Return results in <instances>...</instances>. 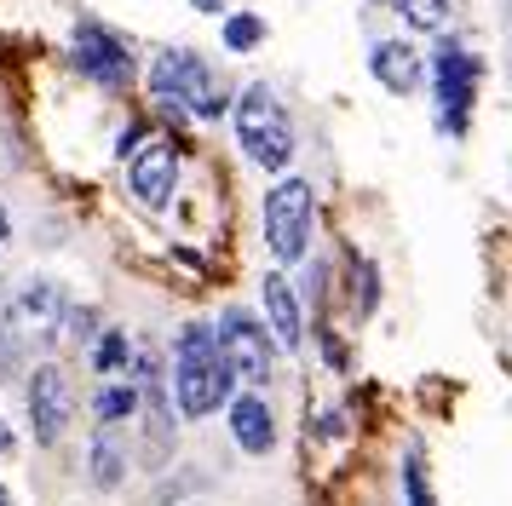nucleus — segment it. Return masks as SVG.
<instances>
[{
    "label": "nucleus",
    "instance_id": "nucleus-1",
    "mask_svg": "<svg viewBox=\"0 0 512 506\" xmlns=\"http://www.w3.org/2000/svg\"><path fill=\"white\" fill-rule=\"evenodd\" d=\"M173 397L185 420H208L213 409H225L236 397V374L219 357L213 340V322H185L179 340H173Z\"/></svg>",
    "mask_w": 512,
    "mask_h": 506
},
{
    "label": "nucleus",
    "instance_id": "nucleus-2",
    "mask_svg": "<svg viewBox=\"0 0 512 506\" xmlns=\"http://www.w3.org/2000/svg\"><path fill=\"white\" fill-rule=\"evenodd\" d=\"M236 138H242V150H248V161L254 167H265V173H282L288 161H294V121H288V110H282V98L265 81H254V87L236 98Z\"/></svg>",
    "mask_w": 512,
    "mask_h": 506
},
{
    "label": "nucleus",
    "instance_id": "nucleus-3",
    "mask_svg": "<svg viewBox=\"0 0 512 506\" xmlns=\"http://www.w3.org/2000/svg\"><path fill=\"white\" fill-rule=\"evenodd\" d=\"M213 340H219V357L231 363L236 386H248V391L271 386V374H277V340H271V328L254 311L231 305L225 317L213 322Z\"/></svg>",
    "mask_w": 512,
    "mask_h": 506
},
{
    "label": "nucleus",
    "instance_id": "nucleus-4",
    "mask_svg": "<svg viewBox=\"0 0 512 506\" xmlns=\"http://www.w3.org/2000/svg\"><path fill=\"white\" fill-rule=\"evenodd\" d=\"M58 322H64V288L47 282V276H35V282H24L18 294H6L0 299V363L18 357L29 340L58 334Z\"/></svg>",
    "mask_w": 512,
    "mask_h": 506
},
{
    "label": "nucleus",
    "instance_id": "nucleus-5",
    "mask_svg": "<svg viewBox=\"0 0 512 506\" xmlns=\"http://www.w3.org/2000/svg\"><path fill=\"white\" fill-rule=\"evenodd\" d=\"M311 230H317V190L311 179H277L265 190V242L282 265H294L311 253Z\"/></svg>",
    "mask_w": 512,
    "mask_h": 506
},
{
    "label": "nucleus",
    "instance_id": "nucleus-6",
    "mask_svg": "<svg viewBox=\"0 0 512 506\" xmlns=\"http://www.w3.org/2000/svg\"><path fill=\"white\" fill-rule=\"evenodd\" d=\"M432 81H438V127L449 138H461L472 121V98H478V58L461 52L455 41H443L432 58Z\"/></svg>",
    "mask_w": 512,
    "mask_h": 506
},
{
    "label": "nucleus",
    "instance_id": "nucleus-7",
    "mask_svg": "<svg viewBox=\"0 0 512 506\" xmlns=\"http://www.w3.org/2000/svg\"><path fill=\"white\" fill-rule=\"evenodd\" d=\"M29 426H35V443L41 449H52L58 437L70 432V420H75V397H70V374L58 363H35L29 368Z\"/></svg>",
    "mask_w": 512,
    "mask_h": 506
},
{
    "label": "nucleus",
    "instance_id": "nucleus-8",
    "mask_svg": "<svg viewBox=\"0 0 512 506\" xmlns=\"http://www.w3.org/2000/svg\"><path fill=\"white\" fill-rule=\"evenodd\" d=\"M75 69L98 81V87H127L133 81V52L121 35H110L104 23H75Z\"/></svg>",
    "mask_w": 512,
    "mask_h": 506
},
{
    "label": "nucleus",
    "instance_id": "nucleus-9",
    "mask_svg": "<svg viewBox=\"0 0 512 506\" xmlns=\"http://www.w3.org/2000/svg\"><path fill=\"white\" fill-rule=\"evenodd\" d=\"M133 386H139V414L144 426H150V460H167V449H173V403H167V374L162 363L150 357V351H133Z\"/></svg>",
    "mask_w": 512,
    "mask_h": 506
},
{
    "label": "nucleus",
    "instance_id": "nucleus-10",
    "mask_svg": "<svg viewBox=\"0 0 512 506\" xmlns=\"http://www.w3.org/2000/svg\"><path fill=\"white\" fill-rule=\"evenodd\" d=\"M127 184L144 207H162L179 184V138H150L139 156L127 161Z\"/></svg>",
    "mask_w": 512,
    "mask_h": 506
},
{
    "label": "nucleus",
    "instance_id": "nucleus-11",
    "mask_svg": "<svg viewBox=\"0 0 512 506\" xmlns=\"http://www.w3.org/2000/svg\"><path fill=\"white\" fill-rule=\"evenodd\" d=\"M259 305H265V328H271V340L282 345V351H300L305 345V305L300 294H294V282L282 271H265V282H259Z\"/></svg>",
    "mask_w": 512,
    "mask_h": 506
},
{
    "label": "nucleus",
    "instance_id": "nucleus-12",
    "mask_svg": "<svg viewBox=\"0 0 512 506\" xmlns=\"http://www.w3.org/2000/svg\"><path fill=\"white\" fill-rule=\"evenodd\" d=\"M225 409H231V437L248 455H271L277 449V414L265 403V391H236Z\"/></svg>",
    "mask_w": 512,
    "mask_h": 506
},
{
    "label": "nucleus",
    "instance_id": "nucleus-13",
    "mask_svg": "<svg viewBox=\"0 0 512 506\" xmlns=\"http://www.w3.org/2000/svg\"><path fill=\"white\" fill-rule=\"evenodd\" d=\"M196 69H202V58H196L190 46L162 52V58L150 64V98H156L167 115H185V92H190V81H196Z\"/></svg>",
    "mask_w": 512,
    "mask_h": 506
},
{
    "label": "nucleus",
    "instance_id": "nucleus-14",
    "mask_svg": "<svg viewBox=\"0 0 512 506\" xmlns=\"http://www.w3.org/2000/svg\"><path fill=\"white\" fill-rule=\"evenodd\" d=\"M369 69H374V81L386 92H397V98H409V92L426 81V58H420L409 41H380L369 52Z\"/></svg>",
    "mask_w": 512,
    "mask_h": 506
},
{
    "label": "nucleus",
    "instance_id": "nucleus-15",
    "mask_svg": "<svg viewBox=\"0 0 512 506\" xmlns=\"http://www.w3.org/2000/svg\"><path fill=\"white\" fill-rule=\"evenodd\" d=\"M87 478H93L98 489H121V478H127V449H121L116 432H104V426H98L93 443H87Z\"/></svg>",
    "mask_w": 512,
    "mask_h": 506
},
{
    "label": "nucleus",
    "instance_id": "nucleus-16",
    "mask_svg": "<svg viewBox=\"0 0 512 506\" xmlns=\"http://www.w3.org/2000/svg\"><path fill=\"white\" fill-rule=\"evenodd\" d=\"M93 414H98V426H104V432H116L121 420H133V414H139V386H133V374H127V380H110V386L98 391Z\"/></svg>",
    "mask_w": 512,
    "mask_h": 506
},
{
    "label": "nucleus",
    "instance_id": "nucleus-17",
    "mask_svg": "<svg viewBox=\"0 0 512 506\" xmlns=\"http://www.w3.org/2000/svg\"><path fill=\"white\" fill-rule=\"evenodd\" d=\"M225 110H231V98H225V87L213 81V69L202 64L196 69V81H190V92H185V115H196V121H219Z\"/></svg>",
    "mask_w": 512,
    "mask_h": 506
},
{
    "label": "nucleus",
    "instance_id": "nucleus-18",
    "mask_svg": "<svg viewBox=\"0 0 512 506\" xmlns=\"http://www.w3.org/2000/svg\"><path fill=\"white\" fill-rule=\"evenodd\" d=\"M87 351H93L98 374H127V368H133V340H127V328H104Z\"/></svg>",
    "mask_w": 512,
    "mask_h": 506
},
{
    "label": "nucleus",
    "instance_id": "nucleus-19",
    "mask_svg": "<svg viewBox=\"0 0 512 506\" xmlns=\"http://www.w3.org/2000/svg\"><path fill=\"white\" fill-rule=\"evenodd\" d=\"M392 12L409 29H420V35H438L443 23H449V0H392Z\"/></svg>",
    "mask_w": 512,
    "mask_h": 506
},
{
    "label": "nucleus",
    "instance_id": "nucleus-20",
    "mask_svg": "<svg viewBox=\"0 0 512 506\" xmlns=\"http://www.w3.org/2000/svg\"><path fill=\"white\" fill-rule=\"evenodd\" d=\"M219 35H225V52H254V46H265V18L259 12H231Z\"/></svg>",
    "mask_w": 512,
    "mask_h": 506
},
{
    "label": "nucleus",
    "instance_id": "nucleus-21",
    "mask_svg": "<svg viewBox=\"0 0 512 506\" xmlns=\"http://www.w3.org/2000/svg\"><path fill=\"white\" fill-rule=\"evenodd\" d=\"M58 334H70L75 345H93L104 328H98V311H93V305H64V322H58Z\"/></svg>",
    "mask_w": 512,
    "mask_h": 506
},
{
    "label": "nucleus",
    "instance_id": "nucleus-22",
    "mask_svg": "<svg viewBox=\"0 0 512 506\" xmlns=\"http://www.w3.org/2000/svg\"><path fill=\"white\" fill-rule=\"evenodd\" d=\"M374 299H380V288H374V265H369V259H351V305L369 317Z\"/></svg>",
    "mask_w": 512,
    "mask_h": 506
},
{
    "label": "nucleus",
    "instance_id": "nucleus-23",
    "mask_svg": "<svg viewBox=\"0 0 512 506\" xmlns=\"http://www.w3.org/2000/svg\"><path fill=\"white\" fill-rule=\"evenodd\" d=\"M403 506H438L432 501V483H426L420 455H409V466H403Z\"/></svg>",
    "mask_w": 512,
    "mask_h": 506
},
{
    "label": "nucleus",
    "instance_id": "nucleus-24",
    "mask_svg": "<svg viewBox=\"0 0 512 506\" xmlns=\"http://www.w3.org/2000/svg\"><path fill=\"white\" fill-rule=\"evenodd\" d=\"M144 150V127H127V133H121V144H116V156L121 161H133Z\"/></svg>",
    "mask_w": 512,
    "mask_h": 506
},
{
    "label": "nucleus",
    "instance_id": "nucleus-25",
    "mask_svg": "<svg viewBox=\"0 0 512 506\" xmlns=\"http://www.w3.org/2000/svg\"><path fill=\"white\" fill-rule=\"evenodd\" d=\"M12 449H18V437H12V426H6V420H0V455H12Z\"/></svg>",
    "mask_w": 512,
    "mask_h": 506
},
{
    "label": "nucleus",
    "instance_id": "nucleus-26",
    "mask_svg": "<svg viewBox=\"0 0 512 506\" xmlns=\"http://www.w3.org/2000/svg\"><path fill=\"white\" fill-rule=\"evenodd\" d=\"M6 236H12V213H6V202H0V248H6Z\"/></svg>",
    "mask_w": 512,
    "mask_h": 506
},
{
    "label": "nucleus",
    "instance_id": "nucleus-27",
    "mask_svg": "<svg viewBox=\"0 0 512 506\" xmlns=\"http://www.w3.org/2000/svg\"><path fill=\"white\" fill-rule=\"evenodd\" d=\"M219 6H225V0H196V12H219Z\"/></svg>",
    "mask_w": 512,
    "mask_h": 506
},
{
    "label": "nucleus",
    "instance_id": "nucleus-28",
    "mask_svg": "<svg viewBox=\"0 0 512 506\" xmlns=\"http://www.w3.org/2000/svg\"><path fill=\"white\" fill-rule=\"evenodd\" d=\"M0 506H12V495H6V483H0Z\"/></svg>",
    "mask_w": 512,
    "mask_h": 506
},
{
    "label": "nucleus",
    "instance_id": "nucleus-29",
    "mask_svg": "<svg viewBox=\"0 0 512 506\" xmlns=\"http://www.w3.org/2000/svg\"><path fill=\"white\" fill-rule=\"evenodd\" d=\"M0 299H6V282H0Z\"/></svg>",
    "mask_w": 512,
    "mask_h": 506
}]
</instances>
